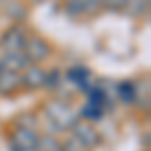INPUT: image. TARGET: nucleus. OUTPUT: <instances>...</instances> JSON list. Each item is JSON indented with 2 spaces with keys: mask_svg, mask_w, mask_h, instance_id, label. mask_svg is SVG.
<instances>
[{
  "mask_svg": "<svg viewBox=\"0 0 151 151\" xmlns=\"http://www.w3.org/2000/svg\"><path fill=\"white\" fill-rule=\"evenodd\" d=\"M24 55L28 58V63H40L50 55V47L45 38L40 36H30L26 38V45H24Z\"/></svg>",
  "mask_w": 151,
  "mask_h": 151,
  "instance_id": "7ed1b4c3",
  "label": "nucleus"
},
{
  "mask_svg": "<svg viewBox=\"0 0 151 151\" xmlns=\"http://www.w3.org/2000/svg\"><path fill=\"white\" fill-rule=\"evenodd\" d=\"M101 115H103V109H101V107H97V105H93V103H87V105L81 109V117H85V119H91V121L99 119Z\"/></svg>",
  "mask_w": 151,
  "mask_h": 151,
  "instance_id": "ddd939ff",
  "label": "nucleus"
},
{
  "mask_svg": "<svg viewBox=\"0 0 151 151\" xmlns=\"http://www.w3.org/2000/svg\"><path fill=\"white\" fill-rule=\"evenodd\" d=\"M63 151H89V149H87L85 145H81L77 139H73V137H70V139L63 145Z\"/></svg>",
  "mask_w": 151,
  "mask_h": 151,
  "instance_id": "dca6fc26",
  "label": "nucleus"
},
{
  "mask_svg": "<svg viewBox=\"0 0 151 151\" xmlns=\"http://www.w3.org/2000/svg\"><path fill=\"white\" fill-rule=\"evenodd\" d=\"M45 81H47V70H42L40 67H28L26 73L22 77V89H30V91H36L40 87H45Z\"/></svg>",
  "mask_w": 151,
  "mask_h": 151,
  "instance_id": "423d86ee",
  "label": "nucleus"
},
{
  "mask_svg": "<svg viewBox=\"0 0 151 151\" xmlns=\"http://www.w3.org/2000/svg\"><path fill=\"white\" fill-rule=\"evenodd\" d=\"M60 151H63V149H60Z\"/></svg>",
  "mask_w": 151,
  "mask_h": 151,
  "instance_id": "aec40b11",
  "label": "nucleus"
},
{
  "mask_svg": "<svg viewBox=\"0 0 151 151\" xmlns=\"http://www.w3.org/2000/svg\"><path fill=\"white\" fill-rule=\"evenodd\" d=\"M101 8L107 10H125L127 8V0H99Z\"/></svg>",
  "mask_w": 151,
  "mask_h": 151,
  "instance_id": "4468645a",
  "label": "nucleus"
},
{
  "mask_svg": "<svg viewBox=\"0 0 151 151\" xmlns=\"http://www.w3.org/2000/svg\"><path fill=\"white\" fill-rule=\"evenodd\" d=\"M38 135L35 133V129H24V127H16V131L12 133V141H14V147L18 151L24 149H36L38 145Z\"/></svg>",
  "mask_w": 151,
  "mask_h": 151,
  "instance_id": "39448f33",
  "label": "nucleus"
},
{
  "mask_svg": "<svg viewBox=\"0 0 151 151\" xmlns=\"http://www.w3.org/2000/svg\"><path fill=\"white\" fill-rule=\"evenodd\" d=\"M63 149V143L52 137H47V139H38V145H36V151H60Z\"/></svg>",
  "mask_w": 151,
  "mask_h": 151,
  "instance_id": "f8f14e48",
  "label": "nucleus"
},
{
  "mask_svg": "<svg viewBox=\"0 0 151 151\" xmlns=\"http://www.w3.org/2000/svg\"><path fill=\"white\" fill-rule=\"evenodd\" d=\"M4 70H6L4 69V63H2V58H0V73H4Z\"/></svg>",
  "mask_w": 151,
  "mask_h": 151,
  "instance_id": "a211bd4d",
  "label": "nucleus"
},
{
  "mask_svg": "<svg viewBox=\"0 0 151 151\" xmlns=\"http://www.w3.org/2000/svg\"><path fill=\"white\" fill-rule=\"evenodd\" d=\"M60 79H63V77H60V73H58V70H50V73H47V81H45V87H50V89H52V87H55V85H57Z\"/></svg>",
  "mask_w": 151,
  "mask_h": 151,
  "instance_id": "f3484780",
  "label": "nucleus"
},
{
  "mask_svg": "<svg viewBox=\"0 0 151 151\" xmlns=\"http://www.w3.org/2000/svg\"><path fill=\"white\" fill-rule=\"evenodd\" d=\"M0 2H6V0H0Z\"/></svg>",
  "mask_w": 151,
  "mask_h": 151,
  "instance_id": "6ab92c4d",
  "label": "nucleus"
},
{
  "mask_svg": "<svg viewBox=\"0 0 151 151\" xmlns=\"http://www.w3.org/2000/svg\"><path fill=\"white\" fill-rule=\"evenodd\" d=\"M2 63H4V69L6 70H14V73L26 70L30 67V63H28V58H26L24 52H6V57L2 58Z\"/></svg>",
  "mask_w": 151,
  "mask_h": 151,
  "instance_id": "1a4fd4ad",
  "label": "nucleus"
},
{
  "mask_svg": "<svg viewBox=\"0 0 151 151\" xmlns=\"http://www.w3.org/2000/svg\"><path fill=\"white\" fill-rule=\"evenodd\" d=\"M73 131V139H77L81 145H85L87 149L91 151L99 143V133L95 131L93 125H87V123H77L75 127L70 129Z\"/></svg>",
  "mask_w": 151,
  "mask_h": 151,
  "instance_id": "20e7f679",
  "label": "nucleus"
},
{
  "mask_svg": "<svg viewBox=\"0 0 151 151\" xmlns=\"http://www.w3.org/2000/svg\"><path fill=\"white\" fill-rule=\"evenodd\" d=\"M8 12H12L10 16L18 18V20L26 18V8H24L22 4H20V2H14V4H10V6H8Z\"/></svg>",
  "mask_w": 151,
  "mask_h": 151,
  "instance_id": "2eb2a0df",
  "label": "nucleus"
},
{
  "mask_svg": "<svg viewBox=\"0 0 151 151\" xmlns=\"http://www.w3.org/2000/svg\"><path fill=\"white\" fill-rule=\"evenodd\" d=\"M67 79L73 83H77L83 91H89V83H91V73L85 69V67H73L67 73Z\"/></svg>",
  "mask_w": 151,
  "mask_h": 151,
  "instance_id": "9d476101",
  "label": "nucleus"
},
{
  "mask_svg": "<svg viewBox=\"0 0 151 151\" xmlns=\"http://www.w3.org/2000/svg\"><path fill=\"white\" fill-rule=\"evenodd\" d=\"M22 89V77L14 70L0 73V95H12Z\"/></svg>",
  "mask_w": 151,
  "mask_h": 151,
  "instance_id": "0eeeda50",
  "label": "nucleus"
},
{
  "mask_svg": "<svg viewBox=\"0 0 151 151\" xmlns=\"http://www.w3.org/2000/svg\"><path fill=\"white\" fill-rule=\"evenodd\" d=\"M97 8H101L99 0H67V12L70 16H77L83 12H95Z\"/></svg>",
  "mask_w": 151,
  "mask_h": 151,
  "instance_id": "6e6552de",
  "label": "nucleus"
},
{
  "mask_svg": "<svg viewBox=\"0 0 151 151\" xmlns=\"http://www.w3.org/2000/svg\"><path fill=\"white\" fill-rule=\"evenodd\" d=\"M26 32H24L20 26H12L8 28L2 38H0V47L4 48L6 52H22L24 50V45H26Z\"/></svg>",
  "mask_w": 151,
  "mask_h": 151,
  "instance_id": "f03ea898",
  "label": "nucleus"
},
{
  "mask_svg": "<svg viewBox=\"0 0 151 151\" xmlns=\"http://www.w3.org/2000/svg\"><path fill=\"white\" fill-rule=\"evenodd\" d=\"M117 93H119V99L123 101V103H135V85L131 81H123L119 83V87H117Z\"/></svg>",
  "mask_w": 151,
  "mask_h": 151,
  "instance_id": "9b49d317",
  "label": "nucleus"
},
{
  "mask_svg": "<svg viewBox=\"0 0 151 151\" xmlns=\"http://www.w3.org/2000/svg\"><path fill=\"white\" fill-rule=\"evenodd\" d=\"M45 109H47L48 121L52 125H57L58 131H69V129H73L79 123L77 113L67 103H63V101H48Z\"/></svg>",
  "mask_w": 151,
  "mask_h": 151,
  "instance_id": "f257e3e1",
  "label": "nucleus"
}]
</instances>
